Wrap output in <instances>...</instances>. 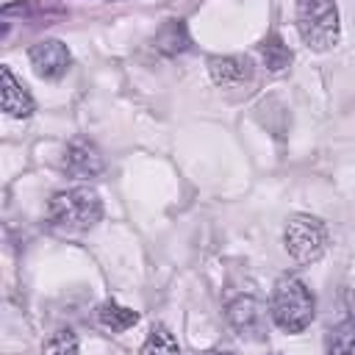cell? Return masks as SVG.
I'll return each instance as SVG.
<instances>
[{
	"instance_id": "3",
	"label": "cell",
	"mask_w": 355,
	"mask_h": 355,
	"mask_svg": "<svg viewBox=\"0 0 355 355\" xmlns=\"http://www.w3.org/2000/svg\"><path fill=\"white\" fill-rule=\"evenodd\" d=\"M297 31H300V39L316 53L336 47L341 36L336 3L333 0H297Z\"/></svg>"
},
{
	"instance_id": "4",
	"label": "cell",
	"mask_w": 355,
	"mask_h": 355,
	"mask_svg": "<svg viewBox=\"0 0 355 355\" xmlns=\"http://www.w3.org/2000/svg\"><path fill=\"white\" fill-rule=\"evenodd\" d=\"M283 244H286V252L308 266V263H316L324 250H327V227L319 216H311V214H294L288 222H286V230H283Z\"/></svg>"
},
{
	"instance_id": "10",
	"label": "cell",
	"mask_w": 355,
	"mask_h": 355,
	"mask_svg": "<svg viewBox=\"0 0 355 355\" xmlns=\"http://www.w3.org/2000/svg\"><path fill=\"white\" fill-rule=\"evenodd\" d=\"M153 44H155V50H161L164 55H178V53L189 50L191 39H189L186 22H183V19H166V22L158 28Z\"/></svg>"
},
{
	"instance_id": "16",
	"label": "cell",
	"mask_w": 355,
	"mask_h": 355,
	"mask_svg": "<svg viewBox=\"0 0 355 355\" xmlns=\"http://www.w3.org/2000/svg\"><path fill=\"white\" fill-rule=\"evenodd\" d=\"M205 355H233V352H227V349H208Z\"/></svg>"
},
{
	"instance_id": "6",
	"label": "cell",
	"mask_w": 355,
	"mask_h": 355,
	"mask_svg": "<svg viewBox=\"0 0 355 355\" xmlns=\"http://www.w3.org/2000/svg\"><path fill=\"white\" fill-rule=\"evenodd\" d=\"M31 58V67L39 78L44 80H58L67 75L69 64H72V55H69V47L61 42V39H42L31 47L28 53Z\"/></svg>"
},
{
	"instance_id": "1",
	"label": "cell",
	"mask_w": 355,
	"mask_h": 355,
	"mask_svg": "<svg viewBox=\"0 0 355 355\" xmlns=\"http://www.w3.org/2000/svg\"><path fill=\"white\" fill-rule=\"evenodd\" d=\"M103 219V200L92 186L61 189L47 202V222L58 233H86Z\"/></svg>"
},
{
	"instance_id": "11",
	"label": "cell",
	"mask_w": 355,
	"mask_h": 355,
	"mask_svg": "<svg viewBox=\"0 0 355 355\" xmlns=\"http://www.w3.org/2000/svg\"><path fill=\"white\" fill-rule=\"evenodd\" d=\"M97 319H100V324H103L105 330H111V333H125V330H130V327L139 322V313H136L133 308H125V305L114 302V300H105V302L97 308Z\"/></svg>"
},
{
	"instance_id": "13",
	"label": "cell",
	"mask_w": 355,
	"mask_h": 355,
	"mask_svg": "<svg viewBox=\"0 0 355 355\" xmlns=\"http://www.w3.org/2000/svg\"><path fill=\"white\" fill-rule=\"evenodd\" d=\"M324 352L327 355H355V319H344L327 330Z\"/></svg>"
},
{
	"instance_id": "8",
	"label": "cell",
	"mask_w": 355,
	"mask_h": 355,
	"mask_svg": "<svg viewBox=\"0 0 355 355\" xmlns=\"http://www.w3.org/2000/svg\"><path fill=\"white\" fill-rule=\"evenodd\" d=\"M211 80L222 89H236L252 80V61L247 55H211L208 58Z\"/></svg>"
},
{
	"instance_id": "15",
	"label": "cell",
	"mask_w": 355,
	"mask_h": 355,
	"mask_svg": "<svg viewBox=\"0 0 355 355\" xmlns=\"http://www.w3.org/2000/svg\"><path fill=\"white\" fill-rule=\"evenodd\" d=\"M44 355H78V336L72 330H58L47 338Z\"/></svg>"
},
{
	"instance_id": "12",
	"label": "cell",
	"mask_w": 355,
	"mask_h": 355,
	"mask_svg": "<svg viewBox=\"0 0 355 355\" xmlns=\"http://www.w3.org/2000/svg\"><path fill=\"white\" fill-rule=\"evenodd\" d=\"M261 58H263L269 72H283L294 55H291V47L283 42L280 33H266V39L261 42Z\"/></svg>"
},
{
	"instance_id": "14",
	"label": "cell",
	"mask_w": 355,
	"mask_h": 355,
	"mask_svg": "<svg viewBox=\"0 0 355 355\" xmlns=\"http://www.w3.org/2000/svg\"><path fill=\"white\" fill-rule=\"evenodd\" d=\"M141 355H180V347L164 324H153L150 336L141 344Z\"/></svg>"
},
{
	"instance_id": "5",
	"label": "cell",
	"mask_w": 355,
	"mask_h": 355,
	"mask_svg": "<svg viewBox=\"0 0 355 355\" xmlns=\"http://www.w3.org/2000/svg\"><path fill=\"white\" fill-rule=\"evenodd\" d=\"M227 322L241 338L261 341L266 336V305L252 294H239L227 302Z\"/></svg>"
},
{
	"instance_id": "7",
	"label": "cell",
	"mask_w": 355,
	"mask_h": 355,
	"mask_svg": "<svg viewBox=\"0 0 355 355\" xmlns=\"http://www.w3.org/2000/svg\"><path fill=\"white\" fill-rule=\"evenodd\" d=\"M103 155L89 139H72L61 155V169L78 180H92L103 175Z\"/></svg>"
},
{
	"instance_id": "9",
	"label": "cell",
	"mask_w": 355,
	"mask_h": 355,
	"mask_svg": "<svg viewBox=\"0 0 355 355\" xmlns=\"http://www.w3.org/2000/svg\"><path fill=\"white\" fill-rule=\"evenodd\" d=\"M0 103L3 111L14 119H25L33 114V97L25 89L22 80L14 78V72L8 67H0Z\"/></svg>"
},
{
	"instance_id": "17",
	"label": "cell",
	"mask_w": 355,
	"mask_h": 355,
	"mask_svg": "<svg viewBox=\"0 0 355 355\" xmlns=\"http://www.w3.org/2000/svg\"><path fill=\"white\" fill-rule=\"evenodd\" d=\"M277 355H280V352H277Z\"/></svg>"
},
{
	"instance_id": "2",
	"label": "cell",
	"mask_w": 355,
	"mask_h": 355,
	"mask_svg": "<svg viewBox=\"0 0 355 355\" xmlns=\"http://www.w3.org/2000/svg\"><path fill=\"white\" fill-rule=\"evenodd\" d=\"M269 316L283 333H302L316 316L313 291L297 275L277 277L269 300Z\"/></svg>"
}]
</instances>
